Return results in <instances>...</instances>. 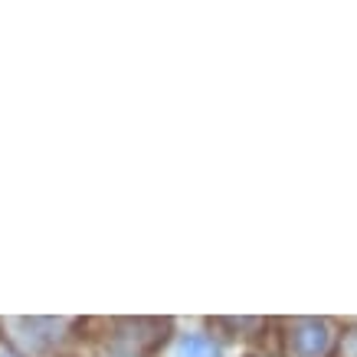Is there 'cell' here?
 Returning a JSON list of instances; mask_svg holds the SVG:
<instances>
[{
  "label": "cell",
  "mask_w": 357,
  "mask_h": 357,
  "mask_svg": "<svg viewBox=\"0 0 357 357\" xmlns=\"http://www.w3.org/2000/svg\"><path fill=\"white\" fill-rule=\"evenodd\" d=\"M328 351V328L318 321H302L292 335L295 357H321Z\"/></svg>",
  "instance_id": "cell-1"
},
{
  "label": "cell",
  "mask_w": 357,
  "mask_h": 357,
  "mask_svg": "<svg viewBox=\"0 0 357 357\" xmlns=\"http://www.w3.org/2000/svg\"><path fill=\"white\" fill-rule=\"evenodd\" d=\"M177 357H220V347L210 335H184L177 341Z\"/></svg>",
  "instance_id": "cell-2"
},
{
  "label": "cell",
  "mask_w": 357,
  "mask_h": 357,
  "mask_svg": "<svg viewBox=\"0 0 357 357\" xmlns=\"http://www.w3.org/2000/svg\"><path fill=\"white\" fill-rule=\"evenodd\" d=\"M0 357H13V354H0Z\"/></svg>",
  "instance_id": "cell-3"
}]
</instances>
